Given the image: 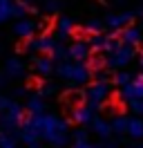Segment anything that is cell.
I'll list each match as a JSON object with an SVG mask.
<instances>
[{
	"instance_id": "cell-1",
	"label": "cell",
	"mask_w": 143,
	"mask_h": 148,
	"mask_svg": "<svg viewBox=\"0 0 143 148\" xmlns=\"http://www.w3.org/2000/svg\"><path fill=\"white\" fill-rule=\"evenodd\" d=\"M87 103V97L83 90H65V92L58 97V106L65 117H72V114H78Z\"/></svg>"
},
{
	"instance_id": "cell-5",
	"label": "cell",
	"mask_w": 143,
	"mask_h": 148,
	"mask_svg": "<svg viewBox=\"0 0 143 148\" xmlns=\"http://www.w3.org/2000/svg\"><path fill=\"white\" fill-rule=\"evenodd\" d=\"M58 27V14H52V16H47V18L40 23V27H38V38H49L56 32Z\"/></svg>"
},
{
	"instance_id": "cell-6",
	"label": "cell",
	"mask_w": 143,
	"mask_h": 148,
	"mask_svg": "<svg viewBox=\"0 0 143 148\" xmlns=\"http://www.w3.org/2000/svg\"><path fill=\"white\" fill-rule=\"evenodd\" d=\"M45 76H40V74H31V76H27V90H31V92H40L45 88Z\"/></svg>"
},
{
	"instance_id": "cell-3",
	"label": "cell",
	"mask_w": 143,
	"mask_h": 148,
	"mask_svg": "<svg viewBox=\"0 0 143 148\" xmlns=\"http://www.w3.org/2000/svg\"><path fill=\"white\" fill-rule=\"evenodd\" d=\"M105 65H107V58L101 47L89 49V54H87V72L89 74H98L101 70H105Z\"/></svg>"
},
{
	"instance_id": "cell-9",
	"label": "cell",
	"mask_w": 143,
	"mask_h": 148,
	"mask_svg": "<svg viewBox=\"0 0 143 148\" xmlns=\"http://www.w3.org/2000/svg\"><path fill=\"white\" fill-rule=\"evenodd\" d=\"M38 56H40V58H52V56H54V49H49V47H43V49L38 52Z\"/></svg>"
},
{
	"instance_id": "cell-8",
	"label": "cell",
	"mask_w": 143,
	"mask_h": 148,
	"mask_svg": "<svg viewBox=\"0 0 143 148\" xmlns=\"http://www.w3.org/2000/svg\"><path fill=\"white\" fill-rule=\"evenodd\" d=\"M31 121V110H20L18 114V126H27Z\"/></svg>"
},
{
	"instance_id": "cell-10",
	"label": "cell",
	"mask_w": 143,
	"mask_h": 148,
	"mask_svg": "<svg viewBox=\"0 0 143 148\" xmlns=\"http://www.w3.org/2000/svg\"><path fill=\"white\" fill-rule=\"evenodd\" d=\"M134 47H136V52L143 56V38H141V40H136V45H134Z\"/></svg>"
},
{
	"instance_id": "cell-7",
	"label": "cell",
	"mask_w": 143,
	"mask_h": 148,
	"mask_svg": "<svg viewBox=\"0 0 143 148\" xmlns=\"http://www.w3.org/2000/svg\"><path fill=\"white\" fill-rule=\"evenodd\" d=\"M31 38H34L31 34H27V36H22V38L16 43V52H18V54H25V52H27V47L31 45Z\"/></svg>"
},
{
	"instance_id": "cell-4",
	"label": "cell",
	"mask_w": 143,
	"mask_h": 148,
	"mask_svg": "<svg viewBox=\"0 0 143 148\" xmlns=\"http://www.w3.org/2000/svg\"><path fill=\"white\" fill-rule=\"evenodd\" d=\"M69 36H72V40H76V43H85V40L96 38L98 32L96 29H87V27H83V25H74V27H69Z\"/></svg>"
},
{
	"instance_id": "cell-2",
	"label": "cell",
	"mask_w": 143,
	"mask_h": 148,
	"mask_svg": "<svg viewBox=\"0 0 143 148\" xmlns=\"http://www.w3.org/2000/svg\"><path fill=\"white\" fill-rule=\"evenodd\" d=\"M101 110L103 114H125L127 112V103L121 99V92H110L107 94V99L101 103Z\"/></svg>"
}]
</instances>
